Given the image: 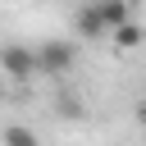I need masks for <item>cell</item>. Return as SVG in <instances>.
Returning <instances> with one entry per match:
<instances>
[{"label": "cell", "instance_id": "obj_1", "mask_svg": "<svg viewBox=\"0 0 146 146\" xmlns=\"http://www.w3.org/2000/svg\"><path fill=\"white\" fill-rule=\"evenodd\" d=\"M0 78H9V82H32V78H41L36 46H23V41L0 46Z\"/></svg>", "mask_w": 146, "mask_h": 146}, {"label": "cell", "instance_id": "obj_2", "mask_svg": "<svg viewBox=\"0 0 146 146\" xmlns=\"http://www.w3.org/2000/svg\"><path fill=\"white\" fill-rule=\"evenodd\" d=\"M36 59H41V78H64V73H73V64H78V41L50 36V41L36 46Z\"/></svg>", "mask_w": 146, "mask_h": 146}, {"label": "cell", "instance_id": "obj_3", "mask_svg": "<svg viewBox=\"0 0 146 146\" xmlns=\"http://www.w3.org/2000/svg\"><path fill=\"white\" fill-rule=\"evenodd\" d=\"M73 36H78V41H110V27H105L96 0H82V5H78V14H73Z\"/></svg>", "mask_w": 146, "mask_h": 146}, {"label": "cell", "instance_id": "obj_4", "mask_svg": "<svg viewBox=\"0 0 146 146\" xmlns=\"http://www.w3.org/2000/svg\"><path fill=\"white\" fill-rule=\"evenodd\" d=\"M110 46H114V50H123V55H132V50H141V46H146V23H137V18H128V23H119V27L110 32Z\"/></svg>", "mask_w": 146, "mask_h": 146}, {"label": "cell", "instance_id": "obj_5", "mask_svg": "<svg viewBox=\"0 0 146 146\" xmlns=\"http://www.w3.org/2000/svg\"><path fill=\"white\" fill-rule=\"evenodd\" d=\"M100 5V18H105V27L114 32L119 23H128L132 18V0H96Z\"/></svg>", "mask_w": 146, "mask_h": 146}, {"label": "cell", "instance_id": "obj_6", "mask_svg": "<svg viewBox=\"0 0 146 146\" xmlns=\"http://www.w3.org/2000/svg\"><path fill=\"white\" fill-rule=\"evenodd\" d=\"M0 141H9V146H36V132L32 128H5Z\"/></svg>", "mask_w": 146, "mask_h": 146}, {"label": "cell", "instance_id": "obj_7", "mask_svg": "<svg viewBox=\"0 0 146 146\" xmlns=\"http://www.w3.org/2000/svg\"><path fill=\"white\" fill-rule=\"evenodd\" d=\"M141 119H146V96H141Z\"/></svg>", "mask_w": 146, "mask_h": 146}]
</instances>
